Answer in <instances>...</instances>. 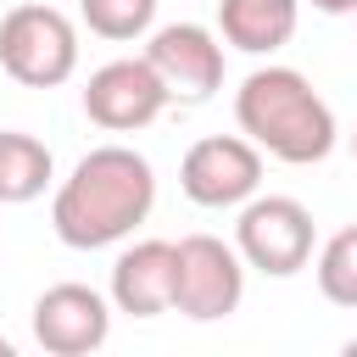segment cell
Wrapping results in <instances>:
<instances>
[{
  "mask_svg": "<svg viewBox=\"0 0 357 357\" xmlns=\"http://www.w3.org/2000/svg\"><path fill=\"white\" fill-rule=\"evenodd\" d=\"M50 178H56L50 145L33 139V134H22V128H0V206L39 201Z\"/></svg>",
  "mask_w": 357,
  "mask_h": 357,
  "instance_id": "cell-12",
  "label": "cell"
},
{
  "mask_svg": "<svg viewBox=\"0 0 357 357\" xmlns=\"http://www.w3.org/2000/svg\"><path fill=\"white\" fill-rule=\"evenodd\" d=\"M312 6H318L324 17H351V11H357V0H312Z\"/></svg>",
  "mask_w": 357,
  "mask_h": 357,
  "instance_id": "cell-15",
  "label": "cell"
},
{
  "mask_svg": "<svg viewBox=\"0 0 357 357\" xmlns=\"http://www.w3.org/2000/svg\"><path fill=\"white\" fill-rule=\"evenodd\" d=\"M78 17H84L89 33L123 45V39L151 33V22H156V0H78Z\"/></svg>",
  "mask_w": 357,
  "mask_h": 357,
  "instance_id": "cell-14",
  "label": "cell"
},
{
  "mask_svg": "<svg viewBox=\"0 0 357 357\" xmlns=\"http://www.w3.org/2000/svg\"><path fill=\"white\" fill-rule=\"evenodd\" d=\"M301 6L296 0H218V33L223 45L245 56H273L296 39Z\"/></svg>",
  "mask_w": 357,
  "mask_h": 357,
  "instance_id": "cell-11",
  "label": "cell"
},
{
  "mask_svg": "<svg viewBox=\"0 0 357 357\" xmlns=\"http://www.w3.org/2000/svg\"><path fill=\"white\" fill-rule=\"evenodd\" d=\"M351 156H357V128H351Z\"/></svg>",
  "mask_w": 357,
  "mask_h": 357,
  "instance_id": "cell-18",
  "label": "cell"
},
{
  "mask_svg": "<svg viewBox=\"0 0 357 357\" xmlns=\"http://www.w3.org/2000/svg\"><path fill=\"white\" fill-rule=\"evenodd\" d=\"M346 357H357V335H351V340H346Z\"/></svg>",
  "mask_w": 357,
  "mask_h": 357,
  "instance_id": "cell-17",
  "label": "cell"
},
{
  "mask_svg": "<svg viewBox=\"0 0 357 357\" xmlns=\"http://www.w3.org/2000/svg\"><path fill=\"white\" fill-rule=\"evenodd\" d=\"M145 61H151V73L162 78V89H167L173 100H206V95L223 84V45H218V33L201 28V22L151 28Z\"/></svg>",
  "mask_w": 357,
  "mask_h": 357,
  "instance_id": "cell-8",
  "label": "cell"
},
{
  "mask_svg": "<svg viewBox=\"0 0 357 357\" xmlns=\"http://www.w3.org/2000/svg\"><path fill=\"white\" fill-rule=\"evenodd\" d=\"M312 273H318L324 301H335V307H351V312H357V223H346V229H335V234L324 240V251H318Z\"/></svg>",
  "mask_w": 357,
  "mask_h": 357,
  "instance_id": "cell-13",
  "label": "cell"
},
{
  "mask_svg": "<svg viewBox=\"0 0 357 357\" xmlns=\"http://www.w3.org/2000/svg\"><path fill=\"white\" fill-rule=\"evenodd\" d=\"M178 190L195 206H240L262 190V151L245 134H206L178 162Z\"/></svg>",
  "mask_w": 357,
  "mask_h": 357,
  "instance_id": "cell-6",
  "label": "cell"
},
{
  "mask_svg": "<svg viewBox=\"0 0 357 357\" xmlns=\"http://www.w3.org/2000/svg\"><path fill=\"white\" fill-rule=\"evenodd\" d=\"M312 212L290 195H251L240 201V223H234V251L245 268L268 273V279H290L312 262Z\"/></svg>",
  "mask_w": 357,
  "mask_h": 357,
  "instance_id": "cell-4",
  "label": "cell"
},
{
  "mask_svg": "<svg viewBox=\"0 0 357 357\" xmlns=\"http://www.w3.org/2000/svg\"><path fill=\"white\" fill-rule=\"evenodd\" d=\"M112 335V307L100 290L89 284H50L39 301H33V340L50 351V357H84V351H100Z\"/></svg>",
  "mask_w": 357,
  "mask_h": 357,
  "instance_id": "cell-9",
  "label": "cell"
},
{
  "mask_svg": "<svg viewBox=\"0 0 357 357\" xmlns=\"http://www.w3.org/2000/svg\"><path fill=\"white\" fill-rule=\"evenodd\" d=\"M173 307L195 324H218L245 296V262L218 234H184L173 245Z\"/></svg>",
  "mask_w": 357,
  "mask_h": 357,
  "instance_id": "cell-5",
  "label": "cell"
},
{
  "mask_svg": "<svg viewBox=\"0 0 357 357\" xmlns=\"http://www.w3.org/2000/svg\"><path fill=\"white\" fill-rule=\"evenodd\" d=\"M156 206V167L134 145H95L56 184L50 229L73 251H100L128 240Z\"/></svg>",
  "mask_w": 357,
  "mask_h": 357,
  "instance_id": "cell-1",
  "label": "cell"
},
{
  "mask_svg": "<svg viewBox=\"0 0 357 357\" xmlns=\"http://www.w3.org/2000/svg\"><path fill=\"white\" fill-rule=\"evenodd\" d=\"M351 17H357V11H351Z\"/></svg>",
  "mask_w": 357,
  "mask_h": 357,
  "instance_id": "cell-19",
  "label": "cell"
},
{
  "mask_svg": "<svg viewBox=\"0 0 357 357\" xmlns=\"http://www.w3.org/2000/svg\"><path fill=\"white\" fill-rule=\"evenodd\" d=\"M167 89L162 78L151 73L145 56H123V61H106L89 73L84 84V117L106 134H134V128H151L162 112H167Z\"/></svg>",
  "mask_w": 357,
  "mask_h": 357,
  "instance_id": "cell-7",
  "label": "cell"
},
{
  "mask_svg": "<svg viewBox=\"0 0 357 357\" xmlns=\"http://www.w3.org/2000/svg\"><path fill=\"white\" fill-rule=\"evenodd\" d=\"M234 123L257 151H268L273 162H290V167L324 162L340 139L329 100L296 67H257L234 89Z\"/></svg>",
  "mask_w": 357,
  "mask_h": 357,
  "instance_id": "cell-2",
  "label": "cell"
},
{
  "mask_svg": "<svg viewBox=\"0 0 357 357\" xmlns=\"http://www.w3.org/2000/svg\"><path fill=\"white\" fill-rule=\"evenodd\" d=\"M0 357H11V340H6V335H0Z\"/></svg>",
  "mask_w": 357,
  "mask_h": 357,
  "instance_id": "cell-16",
  "label": "cell"
},
{
  "mask_svg": "<svg viewBox=\"0 0 357 357\" xmlns=\"http://www.w3.org/2000/svg\"><path fill=\"white\" fill-rule=\"evenodd\" d=\"M0 67L22 89H56L78 73V28L56 6H11L0 17Z\"/></svg>",
  "mask_w": 357,
  "mask_h": 357,
  "instance_id": "cell-3",
  "label": "cell"
},
{
  "mask_svg": "<svg viewBox=\"0 0 357 357\" xmlns=\"http://www.w3.org/2000/svg\"><path fill=\"white\" fill-rule=\"evenodd\" d=\"M173 240H134L112 262V307L128 318L173 312Z\"/></svg>",
  "mask_w": 357,
  "mask_h": 357,
  "instance_id": "cell-10",
  "label": "cell"
}]
</instances>
